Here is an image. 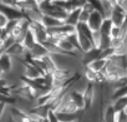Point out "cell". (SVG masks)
Masks as SVG:
<instances>
[{
  "label": "cell",
  "instance_id": "1",
  "mask_svg": "<svg viewBox=\"0 0 127 122\" xmlns=\"http://www.w3.org/2000/svg\"><path fill=\"white\" fill-rule=\"evenodd\" d=\"M111 21L113 24V26H118V28H122L126 23V19H127V10L121 6V5H116L113 8V11L111 14Z\"/></svg>",
  "mask_w": 127,
  "mask_h": 122
},
{
  "label": "cell",
  "instance_id": "2",
  "mask_svg": "<svg viewBox=\"0 0 127 122\" xmlns=\"http://www.w3.org/2000/svg\"><path fill=\"white\" fill-rule=\"evenodd\" d=\"M29 30L32 31V34L35 35V39L39 44H44L45 41H47V29L41 23L30 21Z\"/></svg>",
  "mask_w": 127,
  "mask_h": 122
},
{
  "label": "cell",
  "instance_id": "3",
  "mask_svg": "<svg viewBox=\"0 0 127 122\" xmlns=\"http://www.w3.org/2000/svg\"><path fill=\"white\" fill-rule=\"evenodd\" d=\"M55 112H65V113H79V112H81L80 110H79V107L70 100V97H69V95L66 93L65 96L62 97V100H61V102H60V105H59V107H57V110L55 111Z\"/></svg>",
  "mask_w": 127,
  "mask_h": 122
},
{
  "label": "cell",
  "instance_id": "4",
  "mask_svg": "<svg viewBox=\"0 0 127 122\" xmlns=\"http://www.w3.org/2000/svg\"><path fill=\"white\" fill-rule=\"evenodd\" d=\"M96 98V90L95 84H87V86L84 90V100H85V110H90L94 106Z\"/></svg>",
  "mask_w": 127,
  "mask_h": 122
},
{
  "label": "cell",
  "instance_id": "5",
  "mask_svg": "<svg viewBox=\"0 0 127 122\" xmlns=\"http://www.w3.org/2000/svg\"><path fill=\"white\" fill-rule=\"evenodd\" d=\"M13 69H14V59L6 52L1 54L0 55V70L8 76L9 74H11Z\"/></svg>",
  "mask_w": 127,
  "mask_h": 122
},
{
  "label": "cell",
  "instance_id": "6",
  "mask_svg": "<svg viewBox=\"0 0 127 122\" xmlns=\"http://www.w3.org/2000/svg\"><path fill=\"white\" fill-rule=\"evenodd\" d=\"M103 20H105V18H103L102 13L95 10V11L90 15V19H89V21H87V25H89V28H90L92 31H100V28H101Z\"/></svg>",
  "mask_w": 127,
  "mask_h": 122
},
{
  "label": "cell",
  "instance_id": "7",
  "mask_svg": "<svg viewBox=\"0 0 127 122\" xmlns=\"http://www.w3.org/2000/svg\"><path fill=\"white\" fill-rule=\"evenodd\" d=\"M70 100L79 107L80 111H84L85 110V100H84V92L82 91H79L76 89H71L69 92H67Z\"/></svg>",
  "mask_w": 127,
  "mask_h": 122
},
{
  "label": "cell",
  "instance_id": "8",
  "mask_svg": "<svg viewBox=\"0 0 127 122\" xmlns=\"http://www.w3.org/2000/svg\"><path fill=\"white\" fill-rule=\"evenodd\" d=\"M23 77L28 79V80H35L37 77H40V72L35 69V66L30 62H28V61H25V62L23 64V74H21Z\"/></svg>",
  "mask_w": 127,
  "mask_h": 122
},
{
  "label": "cell",
  "instance_id": "9",
  "mask_svg": "<svg viewBox=\"0 0 127 122\" xmlns=\"http://www.w3.org/2000/svg\"><path fill=\"white\" fill-rule=\"evenodd\" d=\"M100 56H101V50H100V49H92V50H90L89 52L84 54V55L81 56V62H82L84 67H85V66H89L91 62H94L95 60L100 59Z\"/></svg>",
  "mask_w": 127,
  "mask_h": 122
},
{
  "label": "cell",
  "instance_id": "10",
  "mask_svg": "<svg viewBox=\"0 0 127 122\" xmlns=\"http://www.w3.org/2000/svg\"><path fill=\"white\" fill-rule=\"evenodd\" d=\"M46 55H49V52L46 51V49L44 47V45L42 44H39V42H36L34 45V47L28 52V56L30 59H41V57H44Z\"/></svg>",
  "mask_w": 127,
  "mask_h": 122
},
{
  "label": "cell",
  "instance_id": "11",
  "mask_svg": "<svg viewBox=\"0 0 127 122\" xmlns=\"http://www.w3.org/2000/svg\"><path fill=\"white\" fill-rule=\"evenodd\" d=\"M80 13H81V9H74L72 11H70L67 14V18L64 21V24L76 28L77 24L80 23Z\"/></svg>",
  "mask_w": 127,
  "mask_h": 122
},
{
  "label": "cell",
  "instance_id": "12",
  "mask_svg": "<svg viewBox=\"0 0 127 122\" xmlns=\"http://www.w3.org/2000/svg\"><path fill=\"white\" fill-rule=\"evenodd\" d=\"M116 111L113 110L111 102L108 105H106L103 113H102V121L101 122H116Z\"/></svg>",
  "mask_w": 127,
  "mask_h": 122
},
{
  "label": "cell",
  "instance_id": "13",
  "mask_svg": "<svg viewBox=\"0 0 127 122\" xmlns=\"http://www.w3.org/2000/svg\"><path fill=\"white\" fill-rule=\"evenodd\" d=\"M41 24H42L46 29H55V28H60V26L64 25L62 21H60V20H57V19H55V18H51V16H49V15H44V16H42Z\"/></svg>",
  "mask_w": 127,
  "mask_h": 122
},
{
  "label": "cell",
  "instance_id": "14",
  "mask_svg": "<svg viewBox=\"0 0 127 122\" xmlns=\"http://www.w3.org/2000/svg\"><path fill=\"white\" fill-rule=\"evenodd\" d=\"M80 113V112H79ZM79 113H65V112H56L60 122H80Z\"/></svg>",
  "mask_w": 127,
  "mask_h": 122
},
{
  "label": "cell",
  "instance_id": "15",
  "mask_svg": "<svg viewBox=\"0 0 127 122\" xmlns=\"http://www.w3.org/2000/svg\"><path fill=\"white\" fill-rule=\"evenodd\" d=\"M106 65H107V60H106V59L100 57V59L95 60L94 62H91L87 67H89V69H91L92 71H95V72L100 74V72H103V71H105Z\"/></svg>",
  "mask_w": 127,
  "mask_h": 122
},
{
  "label": "cell",
  "instance_id": "16",
  "mask_svg": "<svg viewBox=\"0 0 127 122\" xmlns=\"http://www.w3.org/2000/svg\"><path fill=\"white\" fill-rule=\"evenodd\" d=\"M36 42H37V41H36L35 35L32 34V31L28 30V32H26V34H25V36H24V40L21 41V44L24 45V47L26 49V51L29 52V51L34 47V45H35Z\"/></svg>",
  "mask_w": 127,
  "mask_h": 122
},
{
  "label": "cell",
  "instance_id": "17",
  "mask_svg": "<svg viewBox=\"0 0 127 122\" xmlns=\"http://www.w3.org/2000/svg\"><path fill=\"white\" fill-rule=\"evenodd\" d=\"M97 76H98V74L97 72H95V71H92L91 69H89L87 66H85V69H84V72H82V77L85 79V81L87 82V84H97Z\"/></svg>",
  "mask_w": 127,
  "mask_h": 122
},
{
  "label": "cell",
  "instance_id": "18",
  "mask_svg": "<svg viewBox=\"0 0 127 122\" xmlns=\"http://www.w3.org/2000/svg\"><path fill=\"white\" fill-rule=\"evenodd\" d=\"M76 32L80 34V35H82V36H85V37H87V39H90V40L92 41V32H94V31L89 28L87 24H85V23H79L77 26H76Z\"/></svg>",
  "mask_w": 127,
  "mask_h": 122
},
{
  "label": "cell",
  "instance_id": "19",
  "mask_svg": "<svg viewBox=\"0 0 127 122\" xmlns=\"http://www.w3.org/2000/svg\"><path fill=\"white\" fill-rule=\"evenodd\" d=\"M111 105H112V107H113V110H115L116 112L127 111V96L115 100L113 102H111Z\"/></svg>",
  "mask_w": 127,
  "mask_h": 122
},
{
  "label": "cell",
  "instance_id": "20",
  "mask_svg": "<svg viewBox=\"0 0 127 122\" xmlns=\"http://www.w3.org/2000/svg\"><path fill=\"white\" fill-rule=\"evenodd\" d=\"M112 28H113V24H112L111 19H105L102 25H101V28H100V34L102 36H110Z\"/></svg>",
  "mask_w": 127,
  "mask_h": 122
},
{
  "label": "cell",
  "instance_id": "21",
  "mask_svg": "<svg viewBox=\"0 0 127 122\" xmlns=\"http://www.w3.org/2000/svg\"><path fill=\"white\" fill-rule=\"evenodd\" d=\"M125 96H127V86L121 87V89H117V90H113V91L111 92L110 100H111V102H113L115 100L121 98V97H125Z\"/></svg>",
  "mask_w": 127,
  "mask_h": 122
},
{
  "label": "cell",
  "instance_id": "22",
  "mask_svg": "<svg viewBox=\"0 0 127 122\" xmlns=\"http://www.w3.org/2000/svg\"><path fill=\"white\" fill-rule=\"evenodd\" d=\"M110 87H111V92L113 91V90H117V89H121V87H125V86H127V75L126 76H122V77H120L115 84H112V85H108Z\"/></svg>",
  "mask_w": 127,
  "mask_h": 122
},
{
  "label": "cell",
  "instance_id": "23",
  "mask_svg": "<svg viewBox=\"0 0 127 122\" xmlns=\"http://www.w3.org/2000/svg\"><path fill=\"white\" fill-rule=\"evenodd\" d=\"M111 39H123V29L118 26H113L111 30Z\"/></svg>",
  "mask_w": 127,
  "mask_h": 122
},
{
  "label": "cell",
  "instance_id": "24",
  "mask_svg": "<svg viewBox=\"0 0 127 122\" xmlns=\"http://www.w3.org/2000/svg\"><path fill=\"white\" fill-rule=\"evenodd\" d=\"M101 34L100 31H94L92 32V44H94V47L95 49H100V45H101Z\"/></svg>",
  "mask_w": 127,
  "mask_h": 122
},
{
  "label": "cell",
  "instance_id": "25",
  "mask_svg": "<svg viewBox=\"0 0 127 122\" xmlns=\"http://www.w3.org/2000/svg\"><path fill=\"white\" fill-rule=\"evenodd\" d=\"M46 118H47V121H49V122H60V121H59V118H57L56 112H55V111H52V110H49V111H47Z\"/></svg>",
  "mask_w": 127,
  "mask_h": 122
},
{
  "label": "cell",
  "instance_id": "26",
  "mask_svg": "<svg viewBox=\"0 0 127 122\" xmlns=\"http://www.w3.org/2000/svg\"><path fill=\"white\" fill-rule=\"evenodd\" d=\"M116 122H127V111L116 113Z\"/></svg>",
  "mask_w": 127,
  "mask_h": 122
},
{
  "label": "cell",
  "instance_id": "27",
  "mask_svg": "<svg viewBox=\"0 0 127 122\" xmlns=\"http://www.w3.org/2000/svg\"><path fill=\"white\" fill-rule=\"evenodd\" d=\"M8 23H9V19L0 11V29H3V30H5V28H6V25H8Z\"/></svg>",
  "mask_w": 127,
  "mask_h": 122
},
{
  "label": "cell",
  "instance_id": "28",
  "mask_svg": "<svg viewBox=\"0 0 127 122\" xmlns=\"http://www.w3.org/2000/svg\"><path fill=\"white\" fill-rule=\"evenodd\" d=\"M6 108H8V105H5V103H0V117L4 115V112L6 111Z\"/></svg>",
  "mask_w": 127,
  "mask_h": 122
},
{
  "label": "cell",
  "instance_id": "29",
  "mask_svg": "<svg viewBox=\"0 0 127 122\" xmlns=\"http://www.w3.org/2000/svg\"><path fill=\"white\" fill-rule=\"evenodd\" d=\"M44 121V120H42ZM42 121H34V120H30V122H42Z\"/></svg>",
  "mask_w": 127,
  "mask_h": 122
},
{
  "label": "cell",
  "instance_id": "30",
  "mask_svg": "<svg viewBox=\"0 0 127 122\" xmlns=\"http://www.w3.org/2000/svg\"><path fill=\"white\" fill-rule=\"evenodd\" d=\"M42 122H49V121H47V118H45V120H44Z\"/></svg>",
  "mask_w": 127,
  "mask_h": 122
},
{
  "label": "cell",
  "instance_id": "31",
  "mask_svg": "<svg viewBox=\"0 0 127 122\" xmlns=\"http://www.w3.org/2000/svg\"><path fill=\"white\" fill-rule=\"evenodd\" d=\"M41 1H44V0H40V3H41Z\"/></svg>",
  "mask_w": 127,
  "mask_h": 122
}]
</instances>
